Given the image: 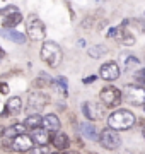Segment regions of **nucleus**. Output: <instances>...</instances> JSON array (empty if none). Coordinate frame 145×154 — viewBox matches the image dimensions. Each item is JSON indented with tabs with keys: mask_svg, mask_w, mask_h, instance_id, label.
<instances>
[{
	"mask_svg": "<svg viewBox=\"0 0 145 154\" xmlns=\"http://www.w3.org/2000/svg\"><path fill=\"white\" fill-rule=\"evenodd\" d=\"M137 123V116L130 110H116L108 116V128H111L114 132L120 130H128Z\"/></svg>",
	"mask_w": 145,
	"mask_h": 154,
	"instance_id": "obj_1",
	"label": "nucleus"
},
{
	"mask_svg": "<svg viewBox=\"0 0 145 154\" xmlns=\"http://www.w3.org/2000/svg\"><path fill=\"white\" fill-rule=\"evenodd\" d=\"M39 57H41V60L46 62L50 67L56 69L61 63V60H63V51H61L60 45H56L55 41H45L43 46H41Z\"/></svg>",
	"mask_w": 145,
	"mask_h": 154,
	"instance_id": "obj_2",
	"label": "nucleus"
},
{
	"mask_svg": "<svg viewBox=\"0 0 145 154\" xmlns=\"http://www.w3.org/2000/svg\"><path fill=\"white\" fill-rule=\"evenodd\" d=\"M121 98H125V101L130 105L142 106L145 105V88H142L138 84H126L123 88Z\"/></svg>",
	"mask_w": 145,
	"mask_h": 154,
	"instance_id": "obj_3",
	"label": "nucleus"
},
{
	"mask_svg": "<svg viewBox=\"0 0 145 154\" xmlns=\"http://www.w3.org/2000/svg\"><path fill=\"white\" fill-rule=\"evenodd\" d=\"M99 144L108 151H114L121 146V137H120V134L111 130V128H104L99 134Z\"/></svg>",
	"mask_w": 145,
	"mask_h": 154,
	"instance_id": "obj_4",
	"label": "nucleus"
},
{
	"mask_svg": "<svg viewBox=\"0 0 145 154\" xmlns=\"http://www.w3.org/2000/svg\"><path fill=\"white\" fill-rule=\"evenodd\" d=\"M101 101H102V105L108 106V108H114L121 103V93L118 91L114 86H106V88L101 89V94H99Z\"/></svg>",
	"mask_w": 145,
	"mask_h": 154,
	"instance_id": "obj_5",
	"label": "nucleus"
},
{
	"mask_svg": "<svg viewBox=\"0 0 145 154\" xmlns=\"http://www.w3.org/2000/svg\"><path fill=\"white\" fill-rule=\"evenodd\" d=\"M28 34L31 39H36V41L45 39V36H46L45 22L41 21V19H38L36 16H31L28 19Z\"/></svg>",
	"mask_w": 145,
	"mask_h": 154,
	"instance_id": "obj_6",
	"label": "nucleus"
},
{
	"mask_svg": "<svg viewBox=\"0 0 145 154\" xmlns=\"http://www.w3.org/2000/svg\"><path fill=\"white\" fill-rule=\"evenodd\" d=\"M50 103V96L45 93H33L28 99V115H36V111H39L43 106Z\"/></svg>",
	"mask_w": 145,
	"mask_h": 154,
	"instance_id": "obj_7",
	"label": "nucleus"
},
{
	"mask_svg": "<svg viewBox=\"0 0 145 154\" xmlns=\"http://www.w3.org/2000/svg\"><path fill=\"white\" fill-rule=\"evenodd\" d=\"M120 74H121V69H120V65H118L116 62H106L99 70L101 79H104V81H108V82L116 81L118 77H120Z\"/></svg>",
	"mask_w": 145,
	"mask_h": 154,
	"instance_id": "obj_8",
	"label": "nucleus"
},
{
	"mask_svg": "<svg viewBox=\"0 0 145 154\" xmlns=\"http://www.w3.org/2000/svg\"><path fill=\"white\" fill-rule=\"evenodd\" d=\"M34 147V144L33 140H31V137L29 135H17L16 139H12V151H17V152H29L31 149Z\"/></svg>",
	"mask_w": 145,
	"mask_h": 154,
	"instance_id": "obj_9",
	"label": "nucleus"
},
{
	"mask_svg": "<svg viewBox=\"0 0 145 154\" xmlns=\"http://www.w3.org/2000/svg\"><path fill=\"white\" fill-rule=\"evenodd\" d=\"M43 128H45L46 132H60V118L55 115V113H48V115L43 116Z\"/></svg>",
	"mask_w": 145,
	"mask_h": 154,
	"instance_id": "obj_10",
	"label": "nucleus"
},
{
	"mask_svg": "<svg viewBox=\"0 0 145 154\" xmlns=\"http://www.w3.org/2000/svg\"><path fill=\"white\" fill-rule=\"evenodd\" d=\"M26 125L24 123H14V125H10V127H7V128H4V139H16L17 135H24L26 134Z\"/></svg>",
	"mask_w": 145,
	"mask_h": 154,
	"instance_id": "obj_11",
	"label": "nucleus"
},
{
	"mask_svg": "<svg viewBox=\"0 0 145 154\" xmlns=\"http://www.w3.org/2000/svg\"><path fill=\"white\" fill-rule=\"evenodd\" d=\"M80 134H82L85 139L92 140V142L99 140V135H97V128H96L92 123H89V122H82V123H80Z\"/></svg>",
	"mask_w": 145,
	"mask_h": 154,
	"instance_id": "obj_12",
	"label": "nucleus"
},
{
	"mask_svg": "<svg viewBox=\"0 0 145 154\" xmlns=\"http://www.w3.org/2000/svg\"><path fill=\"white\" fill-rule=\"evenodd\" d=\"M31 140H33V144H38L39 147H45L46 144L50 142V135L45 128H36V130H33Z\"/></svg>",
	"mask_w": 145,
	"mask_h": 154,
	"instance_id": "obj_13",
	"label": "nucleus"
},
{
	"mask_svg": "<svg viewBox=\"0 0 145 154\" xmlns=\"http://www.w3.org/2000/svg\"><path fill=\"white\" fill-rule=\"evenodd\" d=\"M0 34L7 38L9 41H14L17 45H24L26 43V36L22 33H19V31H14V29H0Z\"/></svg>",
	"mask_w": 145,
	"mask_h": 154,
	"instance_id": "obj_14",
	"label": "nucleus"
},
{
	"mask_svg": "<svg viewBox=\"0 0 145 154\" xmlns=\"http://www.w3.org/2000/svg\"><path fill=\"white\" fill-rule=\"evenodd\" d=\"M68 135L67 134H63V132H56L55 135H53V139H51V144L55 146V149H67L68 147Z\"/></svg>",
	"mask_w": 145,
	"mask_h": 154,
	"instance_id": "obj_15",
	"label": "nucleus"
},
{
	"mask_svg": "<svg viewBox=\"0 0 145 154\" xmlns=\"http://www.w3.org/2000/svg\"><path fill=\"white\" fill-rule=\"evenodd\" d=\"M21 106H22V101H21V98L19 96H14V98H9V101H7V113L9 115H17L19 111H21Z\"/></svg>",
	"mask_w": 145,
	"mask_h": 154,
	"instance_id": "obj_16",
	"label": "nucleus"
},
{
	"mask_svg": "<svg viewBox=\"0 0 145 154\" xmlns=\"http://www.w3.org/2000/svg\"><path fill=\"white\" fill-rule=\"evenodd\" d=\"M123 45H126V46H133L135 45V36L132 33L126 31V28H118V38Z\"/></svg>",
	"mask_w": 145,
	"mask_h": 154,
	"instance_id": "obj_17",
	"label": "nucleus"
},
{
	"mask_svg": "<svg viewBox=\"0 0 145 154\" xmlns=\"http://www.w3.org/2000/svg\"><path fill=\"white\" fill-rule=\"evenodd\" d=\"M121 62H123L125 70H130V69L140 65V60L135 55H132V53H123V55H121Z\"/></svg>",
	"mask_w": 145,
	"mask_h": 154,
	"instance_id": "obj_18",
	"label": "nucleus"
},
{
	"mask_svg": "<svg viewBox=\"0 0 145 154\" xmlns=\"http://www.w3.org/2000/svg\"><path fill=\"white\" fill-rule=\"evenodd\" d=\"M41 123H43V116H39V115H28V118L24 120L26 128H31V130L41 128Z\"/></svg>",
	"mask_w": 145,
	"mask_h": 154,
	"instance_id": "obj_19",
	"label": "nucleus"
},
{
	"mask_svg": "<svg viewBox=\"0 0 145 154\" xmlns=\"http://www.w3.org/2000/svg\"><path fill=\"white\" fill-rule=\"evenodd\" d=\"M87 53H89L90 58H101V57H104L108 53V46L106 45H94V46L89 48Z\"/></svg>",
	"mask_w": 145,
	"mask_h": 154,
	"instance_id": "obj_20",
	"label": "nucleus"
},
{
	"mask_svg": "<svg viewBox=\"0 0 145 154\" xmlns=\"http://www.w3.org/2000/svg\"><path fill=\"white\" fill-rule=\"evenodd\" d=\"M22 21V16H21V12H17V14H12V16L5 17V21H4V28L5 29H12L14 26H17L19 22Z\"/></svg>",
	"mask_w": 145,
	"mask_h": 154,
	"instance_id": "obj_21",
	"label": "nucleus"
},
{
	"mask_svg": "<svg viewBox=\"0 0 145 154\" xmlns=\"http://www.w3.org/2000/svg\"><path fill=\"white\" fill-rule=\"evenodd\" d=\"M82 113H84V116L90 122L97 118V111L94 110V105H92V103H84V105H82Z\"/></svg>",
	"mask_w": 145,
	"mask_h": 154,
	"instance_id": "obj_22",
	"label": "nucleus"
},
{
	"mask_svg": "<svg viewBox=\"0 0 145 154\" xmlns=\"http://www.w3.org/2000/svg\"><path fill=\"white\" fill-rule=\"evenodd\" d=\"M17 7H14V5H7L5 9H2V11H0V14H2V16H5V17H9V16H12V14H17Z\"/></svg>",
	"mask_w": 145,
	"mask_h": 154,
	"instance_id": "obj_23",
	"label": "nucleus"
},
{
	"mask_svg": "<svg viewBox=\"0 0 145 154\" xmlns=\"http://www.w3.org/2000/svg\"><path fill=\"white\" fill-rule=\"evenodd\" d=\"M0 149H4V151H12V140L10 139L0 140Z\"/></svg>",
	"mask_w": 145,
	"mask_h": 154,
	"instance_id": "obj_24",
	"label": "nucleus"
},
{
	"mask_svg": "<svg viewBox=\"0 0 145 154\" xmlns=\"http://www.w3.org/2000/svg\"><path fill=\"white\" fill-rule=\"evenodd\" d=\"M135 79H137L138 82L145 84V69H140V70H137V74H135Z\"/></svg>",
	"mask_w": 145,
	"mask_h": 154,
	"instance_id": "obj_25",
	"label": "nucleus"
},
{
	"mask_svg": "<svg viewBox=\"0 0 145 154\" xmlns=\"http://www.w3.org/2000/svg\"><path fill=\"white\" fill-rule=\"evenodd\" d=\"M0 93L2 94H9V84L7 82H0Z\"/></svg>",
	"mask_w": 145,
	"mask_h": 154,
	"instance_id": "obj_26",
	"label": "nucleus"
},
{
	"mask_svg": "<svg viewBox=\"0 0 145 154\" xmlns=\"http://www.w3.org/2000/svg\"><path fill=\"white\" fill-rule=\"evenodd\" d=\"M108 38H118V28H111L108 31Z\"/></svg>",
	"mask_w": 145,
	"mask_h": 154,
	"instance_id": "obj_27",
	"label": "nucleus"
},
{
	"mask_svg": "<svg viewBox=\"0 0 145 154\" xmlns=\"http://www.w3.org/2000/svg\"><path fill=\"white\" fill-rule=\"evenodd\" d=\"M31 154H46V152H45V147H33Z\"/></svg>",
	"mask_w": 145,
	"mask_h": 154,
	"instance_id": "obj_28",
	"label": "nucleus"
},
{
	"mask_svg": "<svg viewBox=\"0 0 145 154\" xmlns=\"http://www.w3.org/2000/svg\"><path fill=\"white\" fill-rule=\"evenodd\" d=\"M137 24H138L137 28H140V31H144V33H145V21H144V19H138Z\"/></svg>",
	"mask_w": 145,
	"mask_h": 154,
	"instance_id": "obj_29",
	"label": "nucleus"
},
{
	"mask_svg": "<svg viewBox=\"0 0 145 154\" xmlns=\"http://www.w3.org/2000/svg\"><path fill=\"white\" fill-rule=\"evenodd\" d=\"M96 81V75H90V77H85L84 79V84H92Z\"/></svg>",
	"mask_w": 145,
	"mask_h": 154,
	"instance_id": "obj_30",
	"label": "nucleus"
},
{
	"mask_svg": "<svg viewBox=\"0 0 145 154\" xmlns=\"http://www.w3.org/2000/svg\"><path fill=\"white\" fill-rule=\"evenodd\" d=\"M4 57H5V50L0 46V58H4Z\"/></svg>",
	"mask_w": 145,
	"mask_h": 154,
	"instance_id": "obj_31",
	"label": "nucleus"
},
{
	"mask_svg": "<svg viewBox=\"0 0 145 154\" xmlns=\"http://www.w3.org/2000/svg\"><path fill=\"white\" fill-rule=\"evenodd\" d=\"M120 154H133V152H132V151H121Z\"/></svg>",
	"mask_w": 145,
	"mask_h": 154,
	"instance_id": "obj_32",
	"label": "nucleus"
},
{
	"mask_svg": "<svg viewBox=\"0 0 145 154\" xmlns=\"http://www.w3.org/2000/svg\"><path fill=\"white\" fill-rule=\"evenodd\" d=\"M65 154H78V152H75V151H65Z\"/></svg>",
	"mask_w": 145,
	"mask_h": 154,
	"instance_id": "obj_33",
	"label": "nucleus"
},
{
	"mask_svg": "<svg viewBox=\"0 0 145 154\" xmlns=\"http://www.w3.org/2000/svg\"><path fill=\"white\" fill-rule=\"evenodd\" d=\"M87 154H97V152H94V151H89V152H87Z\"/></svg>",
	"mask_w": 145,
	"mask_h": 154,
	"instance_id": "obj_34",
	"label": "nucleus"
},
{
	"mask_svg": "<svg viewBox=\"0 0 145 154\" xmlns=\"http://www.w3.org/2000/svg\"><path fill=\"white\" fill-rule=\"evenodd\" d=\"M2 132H4V128H0V134H2Z\"/></svg>",
	"mask_w": 145,
	"mask_h": 154,
	"instance_id": "obj_35",
	"label": "nucleus"
},
{
	"mask_svg": "<svg viewBox=\"0 0 145 154\" xmlns=\"http://www.w3.org/2000/svg\"><path fill=\"white\" fill-rule=\"evenodd\" d=\"M144 137H145V130H144Z\"/></svg>",
	"mask_w": 145,
	"mask_h": 154,
	"instance_id": "obj_36",
	"label": "nucleus"
},
{
	"mask_svg": "<svg viewBox=\"0 0 145 154\" xmlns=\"http://www.w3.org/2000/svg\"><path fill=\"white\" fill-rule=\"evenodd\" d=\"M53 154H58V152H53Z\"/></svg>",
	"mask_w": 145,
	"mask_h": 154,
	"instance_id": "obj_37",
	"label": "nucleus"
},
{
	"mask_svg": "<svg viewBox=\"0 0 145 154\" xmlns=\"http://www.w3.org/2000/svg\"><path fill=\"white\" fill-rule=\"evenodd\" d=\"M144 110H145V105H144Z\"/></svg>",
	"mask_w": 145,
	"mask_h": 154,
	"instance_id": "obj_38",
	"label": "nucleus"
}]
</instances>
